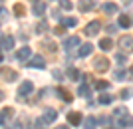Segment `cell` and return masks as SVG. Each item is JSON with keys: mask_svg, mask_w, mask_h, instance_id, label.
<instances>
[{"mask_svg": "<svg viewBox=\"0 0 133 129\" xmlns=\"http://www.w3.org/2000/svg\"><path fill=\"white\" fill-rule=\"evenodd\" d=\"M103 12H105V14H117V4H113V2H107V4L103 6Z\"/></svg>", "mask_w": 133, "mask_h": 129, "instance_id": "obj_20", "label": "cell"}, {"mask_svg": "<svg viewBox=\"0 0 133 129\" xmlns=\"http://www.w3.org/2000/svg\"><path fill=\"white\" fill-rule=\"evenodd\" d=\"M32 10H34V14H36V16H42V14L46 12V4H44V2H40V0H34Z\"/></svg>", "mask_w": 133, "mask_h": 129, "instance_id": "obj_15", "label": "cell"}, {"mask_svg": "<svg viewBox=\"0 0 133 129\" xmlns=\"http://www.w3.org/2000/svg\"><path fill=\"white\" fill-rule=\"evenodd\" d=\"M94 70L95 72H99V73H103V72H107L109 70V60L107 58H103V56H97V58H94Z\"/></svg>", "mask_w": 133, "mask_h": 129, "instance_id": "obj_1", "label": "cell"}, {"mask_svg": "<svg viewBox=\"0 0 133 129\" xmlns=\"http://www.w3.org/2000/svg\"><path fill=\"white\" fill-rule=\"evenodd\" d=\"M0 62H2V52H0Z\"/></svg>", "mask_w": 133, "mask_h": 129, "instance_id": "obj_41", "label": "cell"}, {"mask_svg": "<svg viewBox=\"0 0 133 129\" xmlns=\"http://www.w3.org/2000/svg\"><path fill=\"white\" fill-rule=\"evenodd\" d=\"M78 8L82 12H88L91 8H95V0H78Z\"/></svg>", "mask_w": 133, "mask_h": 129, "instance_id": "obj_12", "label": "cell"}, {"mask_svg": "<svg viewBox=\"0 0 133 129\" xmlns=\"http://www.w3.org/2000/svg\"><path fill=\"white\" fill-rule=\"evenodd\" d=\"M123 113H127V109H123V107H117L115 109V115H123Z\"/></svg>", "mask_w": 133, "mask_h": 129, "instance_id": "obj_36", "label": "cell"}, {"mask_svg": "<svg viewBox=\"0 0 133 129\" xmlns=\"http://www.w3.org/2000/svg\"><path fill=\"white\" fill-rule=\"evenodd\" d=\"M82 121H83V117H82L79 111H70L68 113V123L70 125H79Z\"/></svg>", "mask_w": 133, "mask_h": 129, "instance_id": "obj_11", "label": "cell"}, {"mask_svg": "<svg viewBox=\"0 0 133 129\" xmlns=\"http://www.w3.org/2000/svg\"><path fill=\"white\" fill-rule=\"evenodd\" d=\"M119 97H121V99H129V97H133V90H131V87H127V90H121Z\"/></svg>", "mask_w": 133, "mask_h": 129, "instance_id": "obj_27", "label": "cell"}, {"mask_svg": "<svg viewBox=\"0 0 133 129\" xmlns=\"http://www.w3.org/2000/svg\"><path fill=\"white\" fill-rule=\"evenodd\" d=\"M99 28H101V22L99 20H94V22H89L88 26H85V36H95V34L99 32Z\"/></svg>", "mask_w": 133, "mask_h": 129, "instance_id": "obj_6", "label": "cell"}, {"mask_svg": "<svg viewBox=\"0 0 133 129\" xmlns=\"http://www.w3.org/2000/svg\"><path fill=\"white\" fill-rule=\"evenodd\" d=\"M115 62L117 64H127V54H125V52L117 54V56H115Z\"/></svg>", "mask_w": 133, "mask_h": 129, "instance_id": "obj_30", "label": "cell"}, {"mask_svg": "<svg viewBox=\"0 0 133 129\" xmlns=\"http://www.w3.org/2000/svg\"><path fill=\"white\" fill-rule=\"evenodd\" d=\"M68 76H70V79H74V82H78L82 73H79L78 70H76V67H70V70H68Z\"/></svg>", "mask_w": 133, "mask_h": 129, "instance_id": "obj_23", "label": "cell"}, {"mask_svg": "<svg viewBox=\"0 0 133 129\" xmlns=\"http://www.w3.org/2000/svg\"><path fill=\"white\" fill-rule=\"evenodd\" d=\"M8 129H22V123H20V121H16V123H12Z\"/></svg>", "mask_w": 133, "mask_h": 129, "instance_id": "obj_35", "label": "cell"}, {"mask_svg": "<svg viewBox=\"0 0 133 129\" xmlns=\"http://www.w3.org/2000/svg\"><path fill=\"white\" fill-rule=\"evenodd\" d=\"M64 32H66V26H64V24H62V26H56V28H54V34H56V36H62Z\"/></svg>", "mask_w": 133, "mask_h": 129, "instance_id": "obj_33", "label": "cell"}, {"mask_svg": "<svg viewBox=\"0 0 133 129\" xmlns=\"http://www.w3.org/2000/svg\"><path fill=\"white\" fill-rule=\"evenodd\" d=\"M94 52V46L91 44H82V48H79V52H78V56L79 58H85V56H89Z\"/></svg>", "mask_w": 133, "mask_h": 129, "instance_id": "obj_16", "label": "cell"}, {"mask_svg": "<svg viewBox=\"0 0 133 129\" xmlns=\"http://www.w3.org/2000/svg\"><path fill=\"white\" fill-rule=\"evenodd\" d=\"M0 78L4 79V82H14V79L18 78V73L12 70V67H6V66H2L0 67Z\"/></svg>", "mask_w": 133, "mask_h": 129, "instance_id": "obj_5", "label": "cell"}, {"mask_svg": "<svg viewBox=\"0 0 133 129\" xmlns=\"http://www.w3.org/2000/svg\"><path fill=\"white\" fill-rule=\"evenodd\" d=\"M60 6L64 8V10H72L74 8V4L70 2V0H60Z\"/></svg>", "mask_w": 133, "mask_h": 129, "instance_id": "obj_32", "label": "cell"}, {"mask_svg": "<svg viewBox=\"0 0 133 129\" xmlns=\"http://www.w3.org/2000/svg\"><path fill=\"white\" fill-rule=\"evenodd\" d=\"M14 14H16L18 18L26 16V6H24V4H14Z\"/></svg>", "mask_w": 133, "mask_h": 129, "instance_id": "obj_19", "label": "cell"}, {"mask_svg": "<svg viewBox=\"0 0 133 129\" xmlns=\"http://www.w3.org/2000/svg\"><path fill=\"white\" fill-rule=\"evenodd\" d=\"M125 76H127L125 70H117V72H115V79H125Z\"/></svg>", "mask_w": 133, "mask_h": 129, "instance_id": "obj_34", "label": "cell"}, {"mask_svg": "<svg viewBox=\"0 0 133 129\" xmlns=\"http://www.w3.org/2000/svg\"><path fill=\"white\" fill-rule=\"evenodd\" d=\"M12 115H14V109H12V107H4V109H2V117H4L6 121H8Z\"/></svg>", "mask_w": 133, "mask_h": 129, "instance_id": "obj_28", "label": "cell"}, {"mask_svg": "<svg viewBox=\"0 0 133 129\" xmlns=\"http://www.w3.org/2000/svg\"><path fill=\"white\" fill-rule=\"evenodd\" d=\"M62 24H64L66 28H70V26H76V24H78V18H74V16L64 18V20H62Z\"/></svg>", "mask_w": 133, "mask_h": 129, "instance_id": "obj_22", "label": "cell"}, {"mask_svg": "<svg viewBox=\"0 0 133 129\" xmlns=\"http://www.w3.org/2000/svg\"><path fill=\"white\" fill-rule=\"evenodd\" d=\"M117 125L123 129L127 127H133V115H129V113H123V115H119V121H117Z\"/></svg>", "mask_w": 133, "mask_h": 129, "instance_id": "obj_8", "label": "cell"}, {"mask_svg": "<svg viewBox=\"0 0 133 129\" xmlns=\"http://www.w3.org/2000/svg\"><path fill=\"white\" fill-rule=\"evenodd\" d=\"M131 73H133V66H131Z\"/></svg>", "mask_w": 133, "mask_h": 129, "instance_id": "obj_42", "label": "cell"}, {"mask_svg": "<svg viewBox=\"0 0 133 129\" xmlns=\"http://www.w3.org/2000/svg\"><path fill=\"white\" fill-rule=\"evenodd\" d=\"M56 129H68V127H66V125H60V127H56Z\"/></svg>", "mask_w": 133, "mask_h": 129, "instance_id": "obj_39", "label": "cell"}, {"mask_svg": "<svg viewBox=\"0 0 133 129\" xmlns=\"http://www.w3.org/2000/svg\"><path fill=\"white\" fill-rule=\"evenodd\" d=\"M32 91H34V84L30 82V79H26V82H22V84H20V87H18V96L24 99V97L30 96Z\"/></svg>", "mask_w": 133, "mask_h": 129, "instance_id": "obj_4", "label": "cell"}, {"mask_svg": "<svg viewBox=\"0 0 133 129\" xmlns=\"http://www.w3.org/2000/svg\"><path fill=\"white\" fill-rule=\"evenodd\" d=\"M16 58L20 60V62H28L30 58H32V52H30V48L28 46H24V48H20V50L16 52Z\"/></svg>", "mask_w": 133, "mask_h": 129, "instance_id": "obj_10", "label": "cell"}, {"mask_svg": "<svg viewBox=\"0 0 133 129\" xmlns=\"http://www.w3.org/2000/svg\"><path fill=\"white\" fill-rule=\"evenodd\" d=\"M129 24H131V18L129 16H125V14L119 16V26H121V28H129Z\"/></svg>", "mask_w": 133, "mask_h": 129, "instance_id": "obj_24", "label": "cell"}, {"mask_svg": "<svg viewBox=\"0 0 133 129\" xmlns=\"http://www.w3.org/2000/svg\"><path fill=\"white\" fill-rule=\"evenodd\" d=\"M0 48L2 50H12L14 48V36H4L2 42H0Z\"/></svg>", "mask_w": 133, "mask_h": 129, "instance_id": "obj_14", "label": "cell"}, {"mask_svg": "<svg viewBox=\"0 0 133 129\" xmlns=\"http://www.w3.org/2000/svg\"><path fill=\"white\" fill-rule=\"evenodd\" d=\"M26 66L36 67V70H44V67H46V64H44V58H42V56H32L30 60H28V64H26Z\"/></svg>", "mask_w": 133, "mask_h": 129, "instance_id": "obj_7", "label": "cell"}, {"mask_svg": "<svg viewBox=\"0 0 133 129\" xmlns=\"http://www.w3.org/2000/svg\"><path fill=\"white\" fill-rule=\"evenodd\" d=\"M2 99H4V93H2V91H0V101H2Z\"/></svg>", "mask_w": 133, "mask_h": 129, "instance_id": "obj_40", "label": "cell"}, {"mask_svg": "<svg viewBox=\"0 0 133 129\" xmlns=\"http://www.w3.org/2000/svg\"><path fill=\"white\" fill-rule=\"evenodd\" d=\"M48 28H50V26H48V22H44V20H42V22H38V26H36V34L48 32Z\"/></svg>", "mask_w": 133, "mask_h": 129, "instance_id": "obj_21", "label": "cell"}, {"mask_svg": "<svg viewBox=\"0 0 133 129\" xmlns=\"http://www.w3.org/2000/svg\"><path fill=\"white\" fill-rule=\"evenodd\" d=\"M95 123H97V121H95L94 117H85V121H83L85 129H94V127H95Z\"/></svg>", "mask_w": 133, "mask_h": 129, "instance_id": "obj_29", "label": "cell"}, {"mask_svg": "<svg viewBox=\"0 0 133 129\" xmlns=\"http://www.w3.org/2000/svg\"><path fill=\"white\" fill-rule=\"evenodd\" d=\"M117 46H119V50L129 54L133 52V36H121V38L117 40Z\"/></svg>", "mask_w": 133, "mask_h": 129, "instance_id": "obj_2", "label": "cell"}, {"mask_svg": "<svg viewBox=\"0 0 133 129\" xmlns=\"http://www.w3.org/2000/svg\"><path fill=\"white\" fill-rule=\"evenodd\" d=\"M42 117L46 119V123H52V121H56V119H58V111H56V109H52V107H48Z\"/></svg>", "mask_w": 133, "mask_h": 129, "instance_id": "obj_13", "label": "cell"}, {"mask_svg": "<svg viewBox=\"0 0 133 129\" xmlns=\"http://www.w3.org/2000/svg\"><path fill=\"white\" fill-rule=\"evenodd\" d=\"M4 121H6V119H4V117H2V113H0V125L4 123Z\"/></svg>", "mask_w": 133, "mask_h": 129, "instance_id": "obj_38", "label": "cell"}, {"mask_svg": "<svg viewBox=\"0 0 133 129\" xmlns=\"http://www.w3.org/2000/svg\"><path fill=\"white\" fill-rule=\"evenodd\" d=\"M111 46H113V42H111V38H101V40H99V48H101V50H103V52H107V50H109V48H111Z\"/></svg>", "mask_w": 133, "mask_h": 129, "instance_id": "obj_17", "label": "cell"}, {"mask_svg": "<svg viewBox=\"0 0 133 129\" xmlns=\"http://www.w3.org/2000/svg\"><path fill=\"white\" fill-rule=\"evenodd\" d=\"M111 101H113V97H111L109 93H103V96L99 97V103H101V105H109Z\"/></svg>", "mask_w": 133, "mask_h": 129, "instance_id": "obj_26", "label": "cell"}, {"mask_svg": "<svg viewBox=\"0 0 133 129\" xmlns=\"http://www.w3.org/2000/svg\"><path fill=\"white\" fill-rule=\"evenodd\" d=\"M44 48H46L48 52H50V54H54V52L58 50V46H56L54 42H46V44H44Z\"/></svg>", "mask_w": 133, "mask_h": 129, "instance_id": "obj_31", "label": "cell"}, {"mask_svg": "<svg viewBox=\"0 0 133 129\" xmlns=\"http://www.w3.org/2000/svg\"><path fill=\"white\" fill-rule=\"evenodd\" d=\"M79 44H82V40H79L78 36H70V38H66V40H64L62 48H64L66 52H72V50H76V48H78Z\"/></svg>", "mask_w": 133, "mask_h": 129, "instance_id": "obj_3", "label": "cell"}, {"mask_svg": "<svg viewBox=\"0 0 133 129\" xmlns=\"http://www.w3.org/2000/svg\"><path fill=\"white\" fill-rule=\"evenodd\" d=\"M89 93H91V91H89V85L88 84H82L78 87V96H82V97H89Z\"/></svg>", "mask_w": 133, "mask_h": 129, "instance_id": "obj_18", "label": "cell"}, {"mask_svg": "<svg viewBox=\"0 0 133 129\" xmlns=\"http://www.w3.org/2000/svg\"><path fill=\"white\" fill-rule=\"evenodd\" d=\"M58 97L64 99L66 103H72V101H74V93L70 90H66V87H58Z\"/></svg>", "mask_w": 133, "mask_h": 129, "instance_id": "obj_9", "label": "cell"}, {"mask_svg": "<svg viewBox=\"0 0 133 129\" xmlns=\"http://www.w3.org/2000/svg\"><path fill=\"white\" fill-rule=\"evenodd\" d=\"M107 87H109V82H105V79H99V82H95V90L103 91V90H107Z\"/></svg>", "mask_w": 133, "mask_h": 129, "instance_id": "obj_25", "label": "cell"}, {"mask_svg": "<svg viewBox=\"0 0 133 129\" xmlns=\"http://www.w3.org/2000/svg\"><path fill=\"white\" fill-rule=\"evenodd\" d=\"M107 32H109V34L115 32V26H113V24H109V26H107Z\"/></svg>", "mask_w": 133, "mask_h": 129, "instance_id": "obj_37", "label": "cell"}, {"mask_svg": "<svg viewBox=\"0 0 133 129\" xmlns=\"http://www.w3.org/2000/svg\"><path fill=\"white\" fill-rule=\"evenodd\" d=\"M107 129H109V127H107Z\"/></svg>", "mask_w": 133, "mask_h": 129, "instance_id": "obj_43", "label": "cell"}]
</instances>
